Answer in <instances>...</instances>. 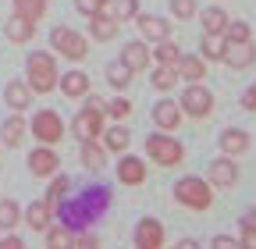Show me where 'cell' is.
I'll list each match as a JSON object with an SVG mask.
<instances>
[{
  "instance_id": "obj_1",
  "label": "cell",
  "mask_w": 256,
  "mask_h": 249,
  "mask_svg": "<svg viewBox=\"0 0 256 249\" xmlns=\"http://www.w3.org/2000/svg\"><path fill=\"white\" fill-rule=\"evenodd\" d=\"M107 203H110V192L104 189V185H92L86 196H78L75 203L64 206V224H68V228H82V224L96 221V217L107 210Z\"/></svg>"
},
{
  "instance_id": "obj_2",
  "label": "cell",
  "mask_w": 256,
  "mask_h": 249,
  "mask_svg": "<svg viewBox=\"0 0 256 249\" xmlns=\"http://www.w3.org/2000/svg\"><path fill=\"white\" fill-rule=\"evenodd\" d=\"M32 92H50L57 89V64H54V57L36 50L28 57V82H25Z\"/></svg>"
},
{
  "instance_id": "obj_3",
  "label": "cell",
  "mask_w": 256,
  "mask_h": 249,
  "mask_svg": "<svg viewBox=\"0 0 256 249\" xmlns=\"http://www.w3.org/2000/svg\"><path fill=\"white\" fill-rule=\"evenodd\" d=\"M174 200L185 203V206H192V210H206V206L214 203V189H210V182L188 174V178H182V182L174 185Z\"/></svg>"
},
{
  "instance_id": "obj_4",
  "label": "cell",
  "mask_w": 256,
  "mask_h": 249,
  "mask_svg": "<svg viewBox=\"0 0 256 249\" xmlns=\"http://www.w3.org/2000/svg\"><path fill=\"white\" fill-rule=\"evenodd\" d=\"M50 46H54L60 57H72V60H82V57L89 54V40L78 36V32H72L68 25H57L54 32H50Z\"/></svg>"
},
{
  "instance_id": "obj_5",
  "label": "cell",
  "mask_w": 256,
  "mask_h": 249,
  "mask_svg": "<svg viewBox=\"0 0 256 249\" xmlns=\"http://www.w3.org/2000/svg\"><path fill=\"white\" fill-rule=\"evenodd\" d=\"M146 153H150V160L164 164V168H174V164H182V160H185L182 142H178V139H171V136H150V139H146Z\"/></svg>"
},
{
  "instance_id": "obj_6",
  "label": "cell",
  "mask_w": 256,
  "mask_h": 249,
  "mask_svg": "<svg viewBox=\"0 0 256 249\" xmlns=\"http://www.w3.org/2000/svg\"><path fill=\"white\" fill-rule=\"evenodd\" d=\"M72 132L78 136V139H96L104 132V110H100V100H89V107L86 110H78L75 114V121H72Z\"/></svg>"
},
{
  "instance_id": "obj_7",
  "label": "cell",
  "mask_w": 256,
  "mask_h": 249,
  "mask_svg": "<svg viewBox=\"0 0 256 249\" xmlns=\"http://www.w3.org/2000/svg\"><path fill=\"white\" fill-rule=\"evenodd\" d=\"M182 114H188V118H206L210 110H214V96H210V89H203L200 82H192L185 92H182Z\"/></svg>"
},
{
  "instance_id": "obj_8",
  "label": "cell",
  "mask_w": 256,
  "mask_h": 249,
  "mask_svg": "<svg viewBox=\"0 0 256 249\" xmlns=\"http://www.w3.org/2000/svg\"><path fill=\"white\" fill-rule=\"evenodd\" d=\"M32 136H36L40 142H46V146L60 142V136H64L60 114H57V110H40L36 118H32Z\"/></svg>"
},
{
  "instance_id": "obj_9",
  "label": "cell",
  "mask_w": 256,
  "mask_h": 249,
  "mask_svg": "<svg viewBox=\"0 0 256 249\" xmlns=\"http://www.w3.org/2000/svg\"><path fill=\"white\" fill-rule=\"evenodd\" d=\"M220 60H224L228 68H249L252 60H256V46H252L249 40H242V43H224Z\"/></svg>"
},
{
  "instance_id": "obj_10",
  "label": "cell",
  "mask_w": 256,
  "mask_h": 249,
  "mask_svg": "<svg viewBox=\"0 0 256 249\" xmlns=\"http://www.w3.org/2000/svg\"><path fill=\"white\" fill-rule=\"evenodd\" d=\"M4 32H8L11 43H28L32 36H36V18H28V14L14 11V14L8 18V25H4Z\"/></svg>"
},
{
  "instance_id": "obj_11",
  "label": "cell",
  "mask_w": 256,
  "mask_h": 249,
  "mask_svg": "<svg viewBox=\"0 0 256 249\" xmlns=\"http://www.w3.org/2000/svg\"><path fill=\"white\" fill-rule=\"evenodd\" d=\"M118 28H121V22H118L114 14H104V11L89 14V32H92V40L107 43V40H114V36H118Z\"/></svg>"
},
{
  "instance_id": "obj_12",
  "label": "cell",
  "mask_w": 256,
  "mask_h": 249,
  "mask_svg": "<svg viewBox=\"0 0 256 249\" xmlns=\"http://www.w3.org/2000/svg\"><path fill=\"white\" fill-rule=\"evenodd\" d=\"M136 246H142V249H160V246H164V228H160L153 217H142L139 228H136Z\"/></svg>"
},
{
  "instance_id": "obj_13",
  "label": "cell",
  "mask_w": 256,
  "mask_h": 249,
  "mask_svg": "<svg viewBox=\"0 0 256 249\" xmlns=\"http://www.w3.org/2000/svg\"><path fill=\"white\" fill-rule=\"evenodd\" d=\"M153 121L160 124L164 132H178V124H182V107L174 100H160L153 107Z\"/></svg>"
},
{
  "instance_id": "obj_14",
  "label": "cell",
  "mask_w": 256,
  "mask_h": 249,
  "mask_svg": "<svg viewBox=\"0 0 256 249\" xmlns=\"http://www.w3.org/2000/svg\"><path fill=\"white\" fill-rule=\"evenodd\" d=\"M210 182L217 185V189H232V185L238 182V168H235V160H232V157L214 160V164H210Z\"/></svg>"
},
{
  "instance_id": "obj_15",
  "label": "cell",
  "mask_w": 256,
  "mask_h": 249,
  "mask_svg": "<svg viewBox=\"0 0 256 249\" xmlns=\"http://www.w3.org/2000/svg\"><path fill=\"white\" fill-rule=\"evenodd\" d=\"M28 171L36 174V178H50V174L57 171V153H54L50 146L32 150V157H28Z\"/></svg>"
},
{
  "instance_id": "obj_16",
  "label": "cell",
  "mask_w": 256,
  "mask_h": 249,
  "mask_svg": "<svg viewBox=\"0 0 256 249\" xmlns=\"http://www.w3.org/2000/svg\"><path fill=\"white\" fill-rule=\"evenodd\" d=\"M57 82H60V92H64V96H72V100H78V96H86V92H89V75L78 72V68L57 75Z\"/></svg>"
},
{
  "instance_id": "obj_17",
  "label": "cell",
  "mask_w": 256,
  "mask_h": 249,
  "mask_svg": "<svg viewBox=\"0 0 256 249\" xmlns=\"http://www.w3.org/2000/svg\"><path fill=\"white\" fill-rule=\"evenodd\" d=\"M174 72H178V78H185V82H203V75H206V57H200V54L178 57Z\"/></svg>"
},
{
  "instance_id": "obj_18",
  "label": "cell",
  "mask_w": 256,
  "mask_h": 249,
  "mask_svg": "<svg viewBox=\"0 0 256 249\" xmlns=\"http://www.w3.org/2000/svg\"><path fill=\"white\" fill-rule=\"evenodd\" d=\"M136 22H139V32L146 36V40H168V32H171V22L168 18H156V14H136Z\"/></svg>"
},
{
  "instance_id": "obj_19",
  "label": "cell",
  "mask_w": 256,
  "mask_h": 249,
  "mask_svg": "<svg viewBox=\"0 0 256 249\" xmlns=\"http://www.w3.org/2000/svg\"><path fill=\"white\" fill-rule=\"evenodd\" d=\"M118 178H121L124 185H142V182H146V160H139V157H121V160H118Z\"/></svg>"
},
{
  "instance_id": "obj_20",
  "label": "cell",
  "mask_w": 256,
  "mask_h": 249,
  "mask_svg": "<svg viewBox=\"0 0 256 249\" xmlns=\"http://www.w3.org/2000/svg\"><path fill=\"white\" fill-rule=\"evenodd\" d=\"M121 64H124L128 72H142V68L150 64V50H146L139 40L124 43V50H121Z\"/></svg>"
},
{
  "instance_id": "obj_21",
  "label": "cell",
  "mask_w": 256,
  "mask_h": 249,
  "mask_svg": "<svg viewBox=\"0 0 256 249\" xmlns=\"http://www.w3.org/2000/svg\"><path fill=\"white\" fill-rule=\"evenodd\" d=\"M220 150L228 153V157H235V153H246L249 150V136L242 128H228V132H220Z\"/></svg>"
},
{
  "instance_id": "obj_22",
  "label": "cell",
  "mask_w": 256,
  "mask_h": 249,
  "mask_svg": "<svg viewBox=\"0 0 256 249\" xmlns=\"http://www.w3.org/2000/svg\"><path fill=\"white\" fill-rule=\"evenodd\" d=\"M4 100L11 104V110H25V107L32 104V89H28L25 82H11V86L4 89Z\"/></svg>"
},
{
  "instance_id": "obj_23",
  "label": "cell",
  "mask_w": 256,
  "mask_h": 249,
  "mask_svg": "<svg viewBox=\"0 0 256 249\" xmlns=\"http://www.w3.org/2000/svg\"><path fill=\"white\" fill-rule=\"evenodd\" d=\"M224 28H228V14L220 8H206L203 11V32L206 36H224Z\"/></svg>"
},
{
  "instance_id": "obj_24",
  "label": "cell",
  "mask_w": 256,
  "mask_h": 249,
  "mask_svg": "<svg viewBox=\"0 0 256 249\" xmlns=\"http://www.w3.org/2000/svg\"><path fill=\"white\" fill-rule=\"evenodd\" d=\"M25 224H28L32 232H46V228H50V206H46V203H32V206L25 210Z\"/></svg>"
},
{
  "instance_id": "obj_25",
  "label": "cell",
  "mask_w": 256,
  "mask_h": 249,
  "mask_svg": "<svg viewBox=\"0 0 256 249\" xmlns=\"http://www.w3.org/2000/svg\"><path fill=\"white\" fill-rule=\"evenodd\" d=\"M100 136H104V146H107L110 153H124L128 142H132L128 128H121V124H114V128H107V132H100Z\"/></svg>"
},
{
  "instance_id": "obj_26",
  "label": "cell",
  "mask_w": 256,
  "mask_h": 249,
  "mask_svg": "<svg viewBox=\"0 0 256 249\" xmlns=\"http://www.w3.org/2000/svg\"><path fill=\"white\" fill-rule=\"evenodd\" d=\"M68 189H72V182L64 178V174H54V182H50V192H46V200H43V203L50 206V214L60 206V200L68 196Z\"/></svg>"
},
{
  "instance_id": "obj_27",
  "label": "cell",
  "mask_w": 256,
  "mask_h": 249,
  "mask_svg": "<svg viewBox=\"0 0 256 249\" xmlns=\"http://www.w3.org/2000/svg\"><path fill=\"white\" fill-rule=\"evenodd\" d=\"M82 168H89V171L104 168V150L96 146V139H82Z\"/></svg>"
},
{
  "instance_id": "obj_28",
  "label": "cell",
  "mask_w": 256,
  "mask_h": 249,
  "mask_svg": "<svg viewBox=\"0 0 256 249\" xmlns=\"http://www.w3.org/2000/svg\"><path fill=\"white\" fill-rule=\"evenodd\" d=\"M0 132H4V136H0V139H4V146H18L28 128H25L22 118H11V121H4V128H0Z\"/></svg>"
},
{
  "instance_id": "obj_29",
  "label": "cell",
  "mask_w": 256,
  "mask_h": 249,
  "mask_svg": "<svg viewBox=\"0 0 256 249\" xmlns=\"http://www.w3.org/2000/svg\"><path fill=\"white\" fill-rule=\"evenodd\" d=\"M18 221H22V210H18V203H14V200H0V228H4V232H11Z\"/></svg>"
},
{
  "instance_id": "obj_30",
  "label": "cell",
  "mask_w": 256,
  "mask_h": 249,
  "mask_svg": "<svg viewBox=\"0 0 256 249\" xmlns=\"http://www.w3.org/2000/svg\"><path fill=\"white\" fill-rule=\"evenodd\" d=\"M178 82V72H174V64H160L156 72H153V86L156 89H171Z\"/></svg>"
},
{
  "instance_id": "obj_31",
  "label": "cell",
  "mask_w": 256,
  "mask_h": 249,
  "mask_svg": "<svg viewBox=\"0 0 256 249\" xmlns=\"http://www.w3.org/2000/svg\"><path fill=\"white\" fill-rule=\"evenodd\" d=\"M72 228H50L46 232V246H54V249H68L72 246Z\"/></svg>"
},
{
  "instance_id": "obj_32",
  "label": "cell",
  "mask_w": 256,
  "mask_h": 249,
  "mask_svg": "<svg viewBox=\"0 0 256 249\" xmlns=\"http://www.w3.org/2000/svg\"><path fill=\"white\" fill-rule=\"evenodd\" d=\"M118 22H128L139 14V0H114V11H110Z\"/></svg>"
},
{
  "instance_id": "obj_33",
  "label": "cell",
  "mask_w": 256,
  "mask_h": 249,
  "mask_svg": "<svg viewBox=\"0 0 256 249\" xmlns=\"http://www.w3.org/2000/svg\"><path fill=\"white\" fill-rule=\"evenodd\" d=\"M14 8L22 11V14H28V18H43V11H46V0H14Z\"/></svg>"
},
{
  "instance_id": "obj_34",
  "label": "cell",
  "mask_w": 256,
  "mask_h": 249,
  "mask_svg": "<svg viewBox=\"0 0 256 249\" xmlns=\"http://www.w3.org/2000/svg\"><path fill=\"white\" fill-rule=\"evenodd\" d=\"M178 57H182V50L174 43L160 40V46H156V60H160V64H178Z\"/></svg>"
},
{
  "instance_id": "obj_35",
  "label": "cell",
  "mask_w": 256,
  "mask_h": 249,
  "mask_svg": "<svg viewBox=\"0 0 256 249\" xmlns=\"http://www.w3.org/2000/svg\"><path fill=\"white\" fill-rule=\"evenodd\" d=\"M249 40V25L246 22H228V28H224V43H242Z\"/></svg>"
},
{
  "instance_id": "obj_36",
  "label": "cell",
  "mask_w": 256,
  "mask_h": 249,
  "mask_svg": "<svg viewBox=\"0 0 256 249\" xmlns=\"http://www.w3.org/2000/svg\"><path fill=\"white\" fill-rule=\"evenodd\" d=\"M220 54H224L220 36H206V40H203V54H200V57H206V60H220Z\"/></svg>"
},
{
  "instance_id": "obj_37",
  "label": "cell",
  "mask_w": 256,
  "mask_h": 249,
  "mask_svg": "<svg viewBox=\"0 0 256 249\" xmlns=\"http://www.w3.org/2000/svg\"><path fill=\"white\" fill-rule=\"evenodd\" d=\"M171 14L174 18H192V14H196V0H171Z\"/></svg>"
},
{
  "instance_id": "obj_38",
  "label": "cell",
  "mask_w": 256,
  "mask_h": 249,
  "mask_svg": "<svg viewBox=\"0 0 256 249\" xmlns=\"http://www.w3.org/2000/svg\"><path fill=\"white\" fill-rule=\"evenodd\" d=\"M107 82H110L114 89H124L128 82H132V75H128V68H124V64H121V68H118V64H110V75H107Z\"/></svg>"
},
{
  "instance_id": "obj_39",
  "label": "cell",
  "mask_w": 256,
  "mask_h": 249,
  "mask_svg": "<svg viewBox=\"0 0 256 249\" xmlns=\"http://www.w3.org/2000/svg\"><path fill=\"white\" fill-rule=\"evenodd\" d=\"M107 114H110L114 121H121V118H128V114H132V104L118 96V100H110V104H107Z\"/></svg>"
},
{
  "instance_id": "obj_40",
  "label": "cell",
  "mask_w": 256,
  "mask_h": 249,
  "mask_svg": "<svg viewBox=\"0 0 256 249\" xmlns=\"http://www.w3.org/2000/svg\"><path fill=\"white\" fill-rule=\"evenodd\" d=\"M75 8L89 18V14H96V11H104V4H100V0H75Z\"/></svg>"
},
{
  "instance_id": "obj_41",
  "label": "cell",
  "mask_w": 256,
  "mask_h": 249,
  "mask_svg": "<svg viewBox=\"0 0 256 249\" xmlns=\"http://www.w3.org/2000/svg\"><path fill=\"white\" fill-rule=\"evenodd\" d=\"M242 246L256 249V224H242Z\"/></svg>"
},
{
  "instance_id": "obj_42",
  "label": "cell",
  "mask_w": 256,
  "mask_h": 249,
  "mask_svg": "<svg viewBox=\"0 0 256 249\" xmlns=\"http://www.w3.org/2000/svg\"><path fill=\"white\" fill-rule=\"evenodd\" d=\"M72 246H78V249H92V246H100L92 235H78V238H72Z\"/></svg>"
},
{
  "instance_id": "obj_43",
  "label": "cell",
  "mask_w": 256,
  "mask_h": 249,
  "mask_svg": "<svg viewBox=\"0 0 256 249\" xmlns=\"http://www.w3.org/2000/svg\"><path fill=\"white\" fill-rule=\"evenodd\" d=\"M210 246H214V249H232V246H238V242H235V238H228V235H217Z\"/></svg>"
},
{
  "instance_id": "obj_44",
  "label": "cell",
  "mask_w": 256,
  "mask_h": 249,
  "mask_svg": "<svg viewBox=\"0 0 256 249\" xmlns=\"http://www.w3.org/2000/svg\"><path fill=\"white\" fill-rule=\"evenodd\" d=\"M25 242L18 238V235H8V238H0V249H22Z\"/></svg>"
},
{
  "instance_id": "obj_45",
  "label": "cell",
  "mask_w": 256,
  "mask_h": 249,
  "mask_svg": "<svg viewBox=\"0 0 256 249\" xmlns=\"http://www.w3.org/2000/svg\"><path fill=\"white\" fill-rule=\"evenodd\" d=\"M242 107H246V110H256V86H252V89L246 92V96H242Z\"/></svg>"
},
{
  "instance_id": "obj_46",
  "label": "cell",
  "mask_w": 256,
  "mask_h": 249,
  "mask_svg": "<svg viewBox=\"0 0 256 249\" xmlns=\"http://www.w3.org/2000/svg\"><path fill=\"white\" fill-rule=\"evenodd\" d=\"M242 224H256V210H249V214L242 217Z\"/></svg>"
},
{
  "instance_id": "obj_47",
  "label": "cell",
  "mask_w": 256,
  "mask_h": 249,
  "mask_svg": "<svg viewBox=\"0 0 256 249\" xmlns=\"http://www.w3.org/2000/svg\"><path fill=\"white\" fill-rule=\"evenodd\" d=\"M100 4H107V0H100Z\"/></svg>"
}]
</instances>
